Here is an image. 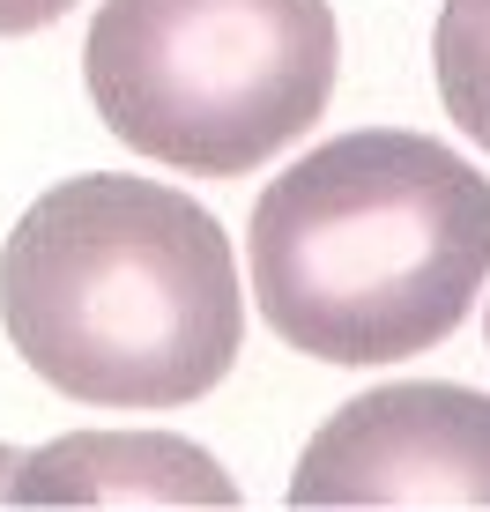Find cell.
Returning <instances> with one entry per match:
<instances>
[{"label": "cell", "instance_id": "6da1fadb", "mask_svg": "<svg viewBox=\"0 0 490 512\" xmlns=\"http://www.w3.org/2000/svg\"><path fill=\"white\" fill-rule=\"evenodd\" d=\"M8 349L82 409H186L231 379L245 290L223 223L179 186L82 171L23 208L0 253Z\"/></svg>", "mask_w": 490, "mask_h": 512}, {"label": "cell", "instance_id": "7a4b0ae2", "mask_svg": "<svg viewBox=\"0 0 490 512\" xmlns=\"http://www.w3.org/2000/svg\"><path fill=\"white\" fill-rule=\"evenodd\" d=\"M260 320L320 364L439 349L490 275V179L461 149L357 127L305 149L253 208Z\"/></svg>", "mask_w": 490, "mask_h": 512}, {"label": "cell", "instance_id": "3957f363", "mask_svg": "<svg viewBox=\"0 0 490 512\" xmlns=\"http://www.w3.org/2000/svg\"><path fill=\"white\" fill-rule=\"evenodd\" d=\"M342 30L327 0H104L82 38L97 119L134 156L245 179L327 112Z\"/></svg>", "mask_w": 490, "mask_h": 512}, {"label": "cell", "instance_id": "277c9868", "mask_svg": "<svg viewBox=\"0 0 490 512\" xmlns=\"http://www.w3.org/2000/svg\"><path fill=\"white\" fill-rule=\"evenodd\" d=\"M297 512H490V394L394 379L342 401L290 475Z\"/></svg>", "mask_w": 490, "mask_h": 512}, {"label": "cell", "instance_id": "5b68a950", "mask_svg": "<svg viewBox=\"0 0 490 512\" xmlns=\"http://www.w3.org/2000/svg\"><path fill=\"white\" fill-rule=\"evenodd\" d=\"M15 505H238L216 453L171 431H75L38 446L8 483Z\"/></svg>", "mask_w": 490, "mask_h": 512}, {"label": "cell", "instance_id": "8992f818", "mask_svg": "<svg viewBox=\"0 0 490 512\" xmlns=\"http://www.w3.org/2000/svg\"><path fill=\"white\" fill-rule=\"evenodd\" d=\"M431 67H439L446 119L490 149V0H446L439 38H431Z\"/></svg>", "mask_w": 490, "mask_h": 512}, {"label": "cell", "instance_id": "52a82bcc", "mask_svg": "<svg viewBox=\"0 0 490 512\" xmlns=\"http://www.w3.org/2000/svg\"><path fill=\"white\" fill-rule=\"evenodd\" d=\"M75 0H0V38H30V30H52Z\"/></svg>", "mask_w": 490, "mask_h": 512}, {"label": "cell", "instance_id": "ba28073f", "mask_svg": "<svg viewBox=\"0 0 490 512\" xmlns=\"http://www.w3.org/2000/svg\"><path fill=\"white\" fill-rule=\"evenodd\" d=\"M483 327H490V320H483Z\"/></svg>", "mask_w": 490, "mask_h": 512}]
</instances>
